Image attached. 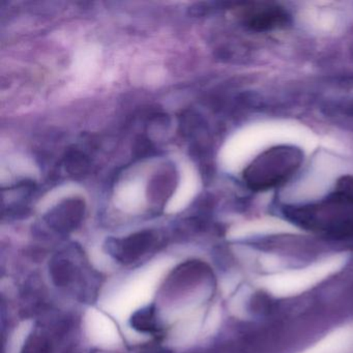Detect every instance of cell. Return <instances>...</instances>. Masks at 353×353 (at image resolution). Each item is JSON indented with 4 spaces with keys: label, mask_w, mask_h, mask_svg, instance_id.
Here are the masks:
<instances>
[{
    "label": "cell",
    "mask_w": 353,
    "mask_h": 353,
    "mask_svg": "<svg viewBox=\"0 0 353 353\" xmlns=\"http://www.w3.org/2000/svg\"><path fill=\"white\" fill-rule=\"evenodd\" d=\"M303 162V152L292 145H278L260 154L243 172V179L254 192H265L284 185Z\"/></svg>",
    "instance_id": "6da1fadb"
},
{
    "label": "cell",
    "mask_w": 353,
    "mask_h": 353,
    "mask_svg": "<svg viewBox=\"0 0 353 353\" xmlns=\"http://www.w3.org/2000/svg\"><path fill=\"white\" fill-rule=\"evenodd\" d=\"M344 254L330 256L307 268L279 272L260 279L259 285L276 297H290L309 290L318 283L336 274L346 264Z\"/></svg>",
    "instance_id": "7a4b0ae2"
},
{
    "label": "cell",
    "mask_w": 353,
    "mask_h": 353,
    "mask_svg": "<svg viewBox=\"0 0 353 353\" xmlns=\"http://www.w3.org/2000/svg\"><path fill=\"white\" fill-rule=\"evenodd\" d=\"M243 26L256 32H265L286 26L287 12L276 3H252L239 10Z\"/></svg>",
    "instance_id": "3957f363"
},
{
    "label": "cell",
    "mask_w": 353,
    "mask_h": 353,
    "mask_svg": "<svg viewBox=\"0 0 353 353\" xmlns=\"http://www.w3.org/2000/svg\"><path fill=\"white\" fill-rule=\"evenodd\" d=\"M85 212V203L81 198H68L49 210L45 221L59 232L74 230L81 223Z\"/></svg>",
    "instance_id": "277c9868"
},
{
    "label": "cell",
    "mask_w": 353,
    "mask_h": 353,
    "mask_svg": "<svg viewBox=\"0 0 353 353\" xmlns=\"http://www.w3.org/2000/svg\"><path fill=\"white\" fill-rule=\"evenodd\" d=\"M154 241L150 231H142L130 235L127 239L109 241V251L121 261L131 262L142 255Z\"/></svg>",
    "instance_id": "5b68a950"
},
{
    "label": "cell",
    "mask_w": 353,
    "mask_h": 353,
    "mask_svg": "<svg viewBox=\"0 0 353 353\" xmlns=\"http://www.w3.org/2000/svg\"><path fill=\"white\" fill-rule=\"evenodd\" d=\"M352 342L353 332L351 328H336L301 353H347L352 346Z\"/></svg>",
    "instance_id": "8992f818"
},
{
    "label": "cell",
    "mask_w": 353,
    "mask_h": 353,
    "mask_svg": "<svg viewBox=\"0 0 353 353\" xmlns=\"http://www.w3.org/2000/svg\"><path fill=\"white\" fill-rule=\"evenodd\" d=\"M132 326L143 332H154L158 330V319L154 305H148L136 312L131 319Z\"/></svg>",
    "instance_id": "52a82bcc"
},
{
    "label": "cell",
    "mask_w": 353,
    "mask_h": 353,
    "mask_svg": "<svg viewBox=\"0 0 353 353\" xmlns=\"http://www.w3.org/2000/svg\"><path fill=\"white\" fill-rule=\"evenodd\" d=\"M174 179L170 176L168 173H162L157 177L156 181L152 183V193L154 195L165 196L167 195L168 191H171L173 188Z\"/></svg>",
    "instance_id": "ba28073f"
},
{
    "label": "cell",
    "mask_w": 353,
    "mask_h": 353,
    "mask_svg": "<svg viewBox=\"0 0 353 353\" xmlns=\"http://www.w3.org/2000/svg\"><path fill=\"white\" fill-rule=\"evenodd\" d=\"M68 170L71 174H83L88 169V163L85 157L82 156L79 152H73L68 158Z\"/></svg>",
    "instance_id": "9c48e42d"
},
{
    "label": "cell",
    "mask_w": 353,
    "mask_h": 353,
    "mask_svg": "<svg viewBox=\"0 0 353 353\" xmlns=\"http://www.w3.org/2000/svg\"><path fill=\"white\" fill-rule=\"evenodd\" d=\"M49 345L44 339L41 336H34L28 340L23 353H48Z\"/></svg>",
    "instance_id": "30bf717a"
}]
</instances>
